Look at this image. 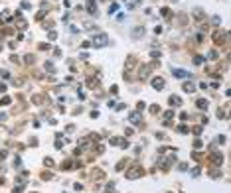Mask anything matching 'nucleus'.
I'll use <instances>...</instances> for the list:
<instances>
[{
    "mask_svg": "<svg viewBox=\"0 0 231 193\" xmlns=\"http://www.w3.org/2000/svg\"><path fill=\"white\" fill-rule=\"evenodd\" d=\"M107 41H109V40H107V34H97V36H95L93 40H91V45L99 49V47H105V45H107Z\"/></svg>",
    "mask_w": 231,
    "mask_h": 193,
    "instance_id": "nucleus-1",
    "label": "nucleus"
},
{
    "mask_svg": "<svg viewBox=\"0 0 231 193\" xmlns=\"http://www.w3.org/2000/svg\"><path fill=\"white\" fill-rule=\"evenodd\" d=\"M152 87H154L156 91H162V89H164V79H160V77L152 79Z\"/></svg>",
    "mask_w": 231,
    "mask_h": 193,
    "instance_id": "nucleus-2",
    "label": "nucleus"
},
{
    "mask_svg": "<svg viewBox=\"0 0 231 193\" xmlns=\"http://www.w3.org/2000/svg\"><path fill=\"white\" fill-rule=\"evenodd\" d=\"M172 75L182 77V79H188V77H190V73H188V71H182V69H172Z\"/></svg>",
    "mask_w": 231,
    "mask_h": 193,
    "instance_id": "nucleus-3",
    "label": "nucleus"
},
{
    "mask_svg": "<svg viewBox=\"0 0 231 193\" xmlns=\"http://www.w3.org/2000/svg\"><path fill=\"white\" fill-rule=\"evenodd\" d=\"M138 175H140V170H138V167H132V170L126 173V177H129V179H136Z\"/></svg>",
    "mask_w": 231,
    "mask_h": 193,
    "instance_id": "nucleus-4",
    "label": "nucleus"
},
{
    "mask_svg": "<svg viewBox=\"0 0 231 193\" xmlns=\"http://www.w3.org/2000/svg\"><path fill=\"white\" fill-rule=\"evenodd\" d=\"M130 122H132V124H138V122H140V114H138V112H130Z\"/></svg>",
    "mask_w": 231,
    "mask_h": 193,
    "instance_id": "nucleus-5",
    "label": "nucleus"
},
{
    "mask_svg": "<svg viewBox=\"0 0 231 193\" xmlns=\"http://www.w3.org/2000/svg\"><path fill=\"white\" fill-rule=\"evenodd\" d=\"M168 104H172V107H180V104H182V99L172 97V99H168Z\"/></svg>",
    "mask_w": 231,
    "mask_h": 193,
    "instance_id": "nucleus-6",
    "label": "nucleus"
},
{
    "mask_svg": "<svg viewBox=\"0 0 231 193\" xmlns=\"http://www.w3.org/2000/svg\"><path fill=\"white\" fill-rule=\"evenodd\" d=\"M10 20V12L8 10H4V12H2V16H0V24H6Z\"/></svg>",
    "mask_w": 231,
    "mask_h": 193,
    "instance_id": "nucleus-7",
    "label": "nucleus"
},
{
    "mask_svg": "<svg viewBox=\"0 0 231 193\" xmlns=\"http://www.w3.org/2000/svg\"><path fill=\"white\" fill-rule=\"evenodd\" d=\"M87 10H89V12H95V10H97V4H95V0H87Z\"/></svg>",
    "mask_w": 231,
    "mask_h": 193,
    "instance_id": "nucleus-8",
    "label": "nucleus"
},
{
    "mask_svg": "<svg viewBox=\"0 0 231 193\" xmlns=\"http://www.w3.org/2000/svg\"><path fill=\"white\" fill-rule=\"evenodd\" d=\"M63 142H65V140H63V136H57V138H55V148H61Z\"/></svg>",
    "mask_w": 231,
    "mask_h": 193,
    "instance_id": "nucleus-9",
    "label": "nucleus"
},
{
    "mask_svg": "<svg viewBox=\"0 0 231 193\" xmlns=\"http://www.w3.org/2000/svg\"><path fill=\"white\" fill-rule=\"evenodd\" d=\"M184 91H186V93H192V91H194V85H192V83H184Z\"/></svg>",
    "mask_w": 231,
    "mask_h": 193,
    "instance_id": "nucleus-10",
    "label": "nucleus"
},
{
    "mask_svg": "<svg viewBox=\"0 0 231 193\" xmlns=\"http://www.w3.org/2000/svg\"><path fill=\"white\" fill-rule=\"evenodd\" d=\"M178 132H180V134H188V132H190V130H188V126H178Z\"/></svg>",
    "mask_w": 231,
    "mask_h": 193,
    "instance_id": "nucleus-11",
    "label": "nucleus"
},
{
    "mask_svg": "<svg viewBox=\"0 0 231 193\" xmlns=\"http://www.w3.org/2000/svg\"><path fill=\"white\" fill-rule=\"evenodd\" d=\"M195 104H198V107H200V108H207V101H198V103H195Z\"/></svg>",
    "mask_w": 231,
    "mask_h": 193,
    "instance_id": "nucleus-12",
    "label": "nucleus"
},
{
    "mask_svg": "<svg viewBox=\"0 0 231 193\" xmlns=\"http://www.w3.org/2000/svg\"><path fill=\"white\" fill-rule=\"evenodd\" d=\"M16 26H18V28H26V20H22V18L16 20Z\"/></svg>",
    "mask_w": 231,
    "mask_h": 193,
    "instance_id": "nucleus-13",
    "label": "nucleus"
},
{
    "mask_svg": "<svg viewBox=\"0 0 231 193\" xmlns=\"http://www.w3.org/2000/svg\"><path fill=\"white\" fill-rule=\"evenodd\" d=\"M200 167H194V170H192V177H198V175H200Z\"/></svg>",
    "mask_w": 231,
    "mask_h": 193,
    "instance_id": "nucleus-14",
    "label": "nucleus"
},
{
    "mask_svg": "<svg viewBox=\"0 0 231 193\" xmlns=\"http://www.w3.org/2000/svg\"><path fill=\"white\" fill-rule=\"evenodd\" d=\"M138 4H140V0H132V2H129V8H136Z\"/></svg>",
    "mask_w": 231,
    "mask_h": 193,
    "instance_id": "nucleus-15",
    "label": "nucleus"
},
{
    "mask_svg": "<svg viewBox=\"0 0 231 193\" xmlns=\"http://www.w3.org/2000/svg\"><path fill=\"white\" fill-rule=\"evenodd\" d=\"M45 69H48V71H55V67H53V63H51V61L45 63Z\"/></svg>",
    "mask_w": 231,
    "mask_h": 193,
    "instance_id": "nucleus-16",
    "label": "nucleus"
},
{
    "mask_svg": "<svg viewBox=\"0 0 231 193\" xmlns=\"http://www.w3.org/2000/svg\"><path fill=\"white\" fill-rule=\"evenodd\" d=\"M204 61H205V59L200 57V55H195V57H194V63H198V65H200V63H204Z\"/></svg>",
    "mask_w": 231,
    "mask_h": 193,
    "instance_id": "nucleus-17",
    "label": "nucleus"
},
{
    "mask_svg": "<svg viewBox=\"0 0 231 193\" xmlns=\"http://www.w3.org/2000/svg\"><path fill=\"white\" fill-rule=\"evenodd\" d=\"M150 112H152V114H154V112H160V107H158V104H152V107H150Z\"/></svg>",
    "mask_w": 231,
    "mask_h": 193,
    "instance_id": "nucleus-18",
    "label": "nucleus"
},
{
    "mask_svg": "<svg viewBox=\"0 0 231 193\" xmlns=\"http://www.w3.org/2000/svg\"><path fill=\"white\" fill-rule=\"evenodd\" d=\"M194 14H195V16H198V20H201V18H204V12H200V10H198V8L194 10Z\"/></svg>",
    "mask_w": 231,
    "mask_h": 193,
    "instance_id": "nucleus-19",
    "label": "nucleus"
},
{
    "mask_svg": "<svg viewBox=\"0 0 231 193\" xmlns=\"http://www.w3.org/2000/svg\"><path fill=\"white\" fill-rule=\"evenodd\" d=\"M55 38H57V34H55V32H49V34H48V40H55Z\"/></svg>",
    "mask_w": 231,
    "mask_h": 193,
    "instance_id": "nucleus-20",
    "label": "nucleus"
},
{
    "mask_svg": "<svg viewBox=\"0 0 231 193\" xmlns=\"http://www.w3.org/2000/svg\"><path fill=\"white\" fill-rule=\"evenodd\" d=\"M142 32H144V28H136V30H134V36L140 38V36H142Z\"/></svg>",
    "mask_w": 231,
    "mask_h": 193,
    "instance_id": "nucleus-21",
    "label": "nucleus"
},
{
    "mask_svg": "<svg viewBox=\"0 0 231 193\" xmlns=\"http://www.w3.org/2000/svg\"><path fill=\"white\" fill-rule=\"evenodd\" d=\"M113 187H115V185H113V183H109V185L105 187V193H111V191H113Z\"/></svg>",
    "mask_w": 231,
    "mask_h": 193,
    "instance_id": "nucleus-22",
    "label": "nucleus"
},
{
    "mask_svg": "<svg viewBox=\"0 0 231 193\" xmlns=\"http://www.w3.org/2000/svg\"><path fill=\"white\" fill-rule=\"evenodd\" d=\"M45 166H49V167L53 166V160H51V158H45Z\"/></svg>",
    "mask_w": 231,
    "mask_h": 193,
    "instance_id": "nucleus-23",
    "label": "nucleus"
},
{
    "mask_svg": "<svg viewBox=\"0 0 231 193\" xmlns=\"http://www.w3.org/2000/svg\"><path fill=\"white\" fill-rule=\"evenodd\" d=\"M207 57H209V59H215V57H217V53H215V51H209Z\"/></svg>",
    "mask_w": 231,
    "mask_h": 193,
    "instance_id": "nucleus-24",
    "label": "nucleus"
}]
</instances>
